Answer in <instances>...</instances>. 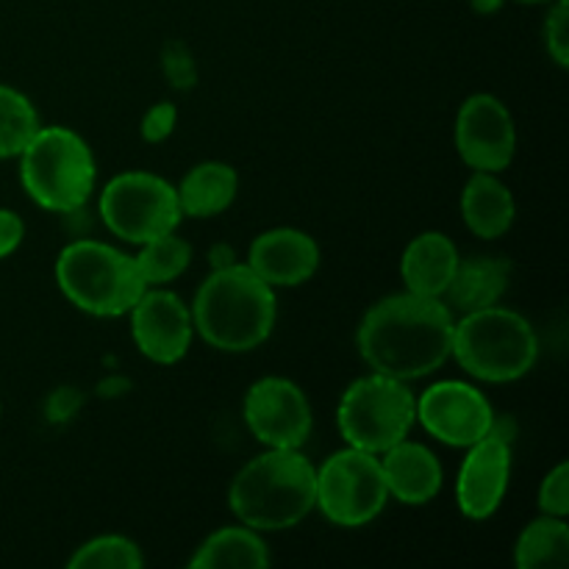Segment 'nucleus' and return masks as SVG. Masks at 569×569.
Here are the masks:
<instances>
[{
	"label": "nucleus",
	"instance_id": "obj_34",
	"mask_svg": "<svg viewBox=\"0 0 569 569\" xmlns=\"http://www.w3.org/2000/svg\"><path fill=\"white\" fill-rule=\"evenodd\" d=\"M503 3H506V0H470L472 11H476V14H483V17L500 11V9H503Z\"/></svg>",
	"mask_w": 569,
	"mask_h": 569
},
{
	"label": "nucleus",
	"instance_id": "obj_29",
	"mask_svg": "<svg viewBox=\"0 0 569 569\" xmlns=\"http://www.w3.org/2000/svg\"><path fill=\"white\" fill-rule=\"evenodd\" d=\"M178 126V109L170 100H159V103L150 106L142 114V122H139V137L148 144H161L176 133Z\"/></svg>",
	"mask_w": 569,
	"mask_h": 569
},
{
	"label": "nucleus",
	"instance_id": "obj_6",
	"mask_svg": "<svg viewBox=\"0 0 569 569\" xmlns=\"http://www.w3.org/2000/svg\"><path fill=\"white\" fill-rule=\"evenodd\" d=\"M56 287L67 303L100 320L126 317L144 292L133 256L100 239H72L56 256Z\"/></svg>",
	"mask_w": 569,
	"mask_h": 569
},
{
	"label": "nucleus",
	"instance_id": "obj_11",
	"mask_svg": "<svg viewBox=\"0 0 569 569\" xmlns=\"http://www.w3.org/2000/svg\"><path fill=\"white\" fill-rule=\"evenodd\" d=\"M417 426L437 442L465 450L495 431L498 415L476 383L448 378L417 395Z\"/></svg>",
	"mask_w": 569,
	"mask_h": 569
},
{
	"label": "nucleus",
	"instance_id": "obj_27",
	"mask_svg": "<svg viewBox=\"0 0 569 569\" xmlns=\"http://www.w3.org/2000/svg\"><path fill=\"white\" fill-rule=\"evenodd\" d=\"M545 50L559 70L569 67V0H556L545 20Z\"/></svg>",
	"mask_w": 569,
	"mask_h": 569
},
{
	"label": "nucleus",
	"instance_id": "obj_24",
	"mask_svg": "<svg viewBox=\"0 0 569 569\" xmlns=\"http://www.w3.org/2000/svg\"><path fill=\"white\" fill-rule=\"evenodd\" d=\"M39 111L20 89L0 83V161L17 159L39 131Z\"/></svg>",
	"mask_w": 569,
	"mask_h": 569
},
{
	"label": "nucleus",
	"instance_id": "obj_31",
	"mask_svg": "<svg viewBox=\"0 0 569 569\" xmlns=\"http://www.w3.org/2000/svg\"><path fill=\"white\" fill-rule=\"evenodd\" d=\"M22 239H26V222H22V217L11 209H0V261L17 253Z\"/></svg>",
	"mask_w": 569,
	"mask_h": 569
},
{
	"label": "nucleus",
	"instance_id": "obj_17",
	"mask_svg": "<svg viewBox=\"0 0 569 569\" xmlns=\"http://www.w3.org/2000/svg\"><path fill=\"white\" fill-rule=\"evenodd\" d=\"M461 220L483 242L506 237L517 220V200L500 172H472L461 189Z\"/></svg>",
	"mask_w": 569,
	"mask_h": 569
},
{
	"label": "nucleus",
	"instance_id": "obj_5",
	"mask_svg": "<svg viewBox=\"0 0 569 569\" xmlns=\"http://www.w3.org/2000/svg\"><path fill=\"white\" fill-rule=\"evenodd\" d=\"M450 359L481 383H515L537 367L539 337L531 320L506 306L456 317Z\"/></svg>",
	"mask_w": 569,
	"mask_h": 569
},
{
	"label": "nucleus",
	"instance_id": "obj_20",
	"mask_svg": "<svg viewBox=\"0 0 569 569\" xmlns=\"http://www.w3.org/2000/svg\"><path fill=\"white\" fill-rule=\"evenodd\" d=\"M509 261L495 259V256H470V259H459V267H456L442 300L453 315H470V311L498 306L509 292Z\"/></svg>",
	"mask_w": 569,
	"mask_h": 569
},
{
	"label": "nucleus",
	"instance_id": "obj_33",
	"mask_svg": "<svg viewBox=\"0 0 569 569\" xmlns=\"http://www.w3.org/2000/svg\"><path fill=\"white\" fill-rule=\"evenodd\" d=\"M100 395H109V398H114V395H122L128 389V381H122V378L111 376L106 378V381H100Z\"/></svg>",
	"mask_w": 569,
	"mask_h": 569
},
{
	"label": "nucleus",
	"instance_id": "obj_23",
	"mask_svg": "<svg viewBox=\"0 0 569 569\" xmlns=\"http://www.w3.org/2000/svg\"><path fill=\"white\" fill-rule=\"evenodd\" d=\"M192 256V244L183 237H178V231H170L139 244L133 261H137V270L142 276L144 287H170L172 281H178L189 270Z\"/></svg>",
	"mask_w": 569,
	"mask_h": 569
},
{
	"label": "nucleus",
	"instance_id": "obj_7",
	"mask_svg": "<svg viewBox=\"0 0 569 569\" xmlns=\"http://www.w3.org/2000/svg\"><path fill=\"white\" fill-rule=\"evenodd\" d=\"M417 426V395L398 378L367 372L342 392L337 406L339 437L350 448L381 456Z\"/></svg>",
	"mask_w": 569,
	"mask_h": 569
},
{
	"label": "nucleus",
	"instance_id": "obj_35",
	"mask_svg": "<svg viewBox=\"0 0 569 569\" xmlns=\"http://www.w3.org/2000/svg\"><path fill=\"white\" fill-rule=\"evenodd\" d=\"M517 3H531V6H537V3H550V0H517Z\"/></svg>",
	"mask_w": 569,
	"mask_h": 569
},
{
	"label": "nucleus",
	"instance_id": "obj_30",
	"mask_svg": "<svg viewBox=\"0 0 569 569\" xmlns=\"http://www.w3.org/2000/svg\"><path fill=\"white\" fill-rule=\"evenodd\" d=\"M81 406L83 395L76 387H59L44 400V415H48V422H53V426H64V422L76 420Z\"/></svg>",
	"mask_w": 569,
	"mask_h": 569
},
{
	"label": "nucleus",
	"instance_id": "obj_8",
	"mask_svg": "<svg viewBox=\"0 0 569 569\" xmlns=\"http://www.w3.org/2000/svg\"><path fill=\"white\" fill-rule=\"evenodd\" d=\"M98 214L111 237L137 248L161 233L178 231L183 220L176 183L148 170L111 176L98 194Z\"/></svg>",
	"mask_w": 569,
	"mask_h": 569
},
{
	"label": "nucleus",
	"instance_id": "obj_22",
	"mask_svg": "<svg viewBox=\"0 0 569 569\" xmlns=\"http://www.w3.org/2000/svg\"><path fill=\"white\" fill-rule=\"evenodd\" d=\"M569 561L567 517L539 515L528 522L515 542L517 569H556Z\"/></svg>",
	"mask_w": 569,
	"mask_h": 569
},
{
	"label": "nucleus",
	"instance_id": "obj_3",
	"mask_svg": "<svg viewBox=\"0 0 569 569\" xmlns=\"http://www.w3.org/2000/svg\"><path fill=\"white\" fill-rule=\"evenodd\" d=\"M317 467L300 448H264L228 487L237 522L259 533L289 531L315 511Z\"/></svg>",
	"mask_w": 569,
	"mask_h": 569
},
{
	"label": "nucleus",
	"instance_id": "obj_12",
	"mask_svg": "<svg viewBox=\"0 0 569 569\" xmlns=\"http://www.w3.org/2000/svg\"><path fill=\"white\" fill-rule=\"evenodd\" d=\"M453 144L472 172H503L517 156V126L509 106L492 92H472L459 106Z\"/></svg>",
	"mask_w": 569,
	"mask_h": 569
},
{
	"label": "nucleus",
	"instance_id": "obj_10",
	"mask_svg": "<svg viewBox=\"0 0 569 569\" xmlns=\"http://www.w3.org/2000/svg\"><path fill=\"white\" fill-rule=\"evenodd\" d=\"M242 417L264 448H303L315 431L309 395L292 378L264 376L244 392Z\"/></svg>",
	"mask_w": 569,
	"mask_h": 569
},
{
	"label": "nucleus",
	"instance_id": "obj_18",
	"mask_svg": "<svg viewBox=\"0 0 569 569\" xmlns=\"http://www.w3.org/2000/svg\"><path fill=\"white\" fill-rule=\"evenodd\" d=\"M459 248L442 231H422L406 244L400 256V281L406 292L422 298H442L450 287L456 267H459Z\"/></svg>",
	"mask_w": 569,
	"mask_h": 569
},
{
	"label": "nucleus",
	"instance_id": "obj_26",
	"mask_svg": "<svg viewBox=\"0 0 569 569\" xmlns=\"http://www.w3.org/2000/svg\"><path fill=\"white\" fill-rule=\"evenodd\" d=\"M539 515L567 517L569 515V465L559 461L548 476L542 478L537 489Z\"/></svg>",
	"mask_w": 569,
	"mask_h": 569
},
{
	"label": "nucleus",
	"instance_id": "obj_13",
	"mask_svg": "<svg viewBox=\"0 0 569 569\" xmlns=\"http://www.w3.org/2000/svg\"><path fill=\"white\" fill-rule=\"evenodd\" d=\"M128 320H131L133 345L148 361L172 367L187 359L194 339L192 309L172 289H144L128 311Z\"/></svg>",
	"mask_w": 569,
	"mask_h": 569
},
{
	"label": "nucleus",
	"instance_id": "obj_4",
	"mask_svg": "<svg viewBox=\"0 0 569 569\" xmlns=\"http://www.w3.org/2000/svg\"><path fill=\"white\" fill-rule=\"evenodd\" d=\"M20 183L28 198L50 214H78L98 187V161L78 131L39 126L20 156Z\"/></svg>",
	"mask_w": 569,
	"mask_h": 569
},
{
	"label": "nucleus",
	"instance_id": "obj_28",
	"mask_svg": "<svg viewBox=\"0 0 569 569\" xmlns=\"http://www.w3.org/2000/svg\"><path fill=\"white\" fill-rule=\"evenodd\" d=\"M161 72L178 92H189L198 83V64H194L192 50L183 42H170L161 53Z\"/></svg>",
	"mask_w": 569,
	"mask_h": 569
},
{
	"label": "nucleus",
	"instance_id": "obj_32",
	"mask_svg": "<svg viewBox=\"0 0 569 569\" xmlns=\"http://www.w3.org/2000/svg\"><path fill=\"white\" fill-rule=\"evenodd\" d=\"M237 264V250L231 244L220 242L209 250V267L211 270H222V267H231Z\"/></svg>",
	"mask_w": 569,
	"mask_h": 569
},
{
	"label": "nucleus",
	"instance_id": "obj_14",
	"mask_svg": "<svg viewBox=\"0 0 569 569\" xmlns=\"http://www.w3.org/2000/svg\"><path fill=\"white\" fill-rule=\"evenodd\" d=\"M511 465V437H503L500 422L492 433L465 448L456 478V503L467 520L483 522L498 515L509 495Z\"/></svg>",
	"mask_w": 569,
	"mask_h": 569
},
{
	"label": "nucleus",
	"instance_id": "obj_19",
	"mask_svg": "<svg viewBox=\"0 0 569 569\" xmlns=\"http://www.w3.org/2000/svg\"><path fill=\"white\" fill-rule=\"evenodd\" d=\"M178 206L183 217L192 220H211L220 217L237 203L239 194V172L228 161H198L183 172L181 181L176 183Z\"/></svg>",
	"mask_w": 569,
	"mask_h": 569
},
{
	"label": "nucleus",
	"instance_id": "obj_1",
	"mask_svg": "<svg viewBox=\"0 0 569 569\" xmlns=\"http://www.w3.org/2000/svg\"><path fill=\"white\" fill-rule=\"evenodd\" d=\"M456 315L442 298L415 292L387 295L361 317L356 348L372 372L420 381L450 361Z\"/></svg>",
	"mask_w": 569,
	"mask_h": 569
},
{
	"label": "nucleus",
	"instance_id": "obj_2",
	"mask_svg": "<svg viewBox=\"0 0 569 569\" xmlns=\"http://www.w3.org/2000/svg\"><path fill=\"white\" fill-rule=\"evenodd\" d=\"M194 337L220 353L259 350L278 322V295L244 261L211 270L192 300Z\"/></svg>",
	"mask_w": 569,
	"mask_h": 569
},
{
	"label": "nucleus",
	"instance_id": "obj_9",
	"mask_svg": "<svg viewBox=\"0 0 569 569\" xmlns=\"http://www.w3.org/2000/svg\"><path fill=\"white\" fill-rule=\"evenodd\" d=\"M387 503V481L376 453L345 445L317 467L315 511L331 526L365 528L383 515Z\"/></svg>",
	"mask_w": 569,
	"mask_h": 569
},
{
	"label": "nucleus",
	"instance_id": "obj_25",
	"mask_svg": "<svg viewBox=\"0 0 569 569\" xmlns=\"http://www.w3.org/2000/svg\"><path fill=\"white\" fill-rule=\"evenodd\" d=\"M144 565L142 548L122 533L92 537L72 550L70 569H139Z\"/></svg>",
	"mask_w": 569,
	"mask_h": 569
},
{
	"label": "nucleus",
	"instance_id": "obj_16",
	"mask_svg": "<svg viewBox=\"0 0 569 569\" xmlns=\"http://www.w3.org/2000/svg\"><path fill=\"white\" fill-rule=\"evenodd\" d=\"M378 459H381L389 500H398L400 506H428L442 492V461L428 445L406 437L383 450Z\"/></svg>",
	"mask_w": 569,
	"mask_h": 569
},
{
	"label": "nucleus",
	"instance_id": "obj_21",
	"mask_svg": "<svg viewBox=\"0 0 569 569\" xmlns=\"http://www.w3.org/2000/svg\"><path fill=\"white\" fill-rule=\"evenodd\" d=\"M272 565L264 533L248 526H226L209 533L189 559L192 569H267Z\"/></svg>",
	"mask_w": 569,
	"mask_h": 569
},
{
	"label": "nucleus",
	"instance_id": "obj_15",
	"mask_svg": "<svg viewBox=\"0 0 569 569\" xmlns=\"http://www.w3.org/2000/svg\"><path fill=\"white\" fill-rule=\"evenodd\" d=\"M322 250L311 233L292 226L267 228L250 242L244 264L272 289H295L317 276Z\"/></svg>",
	"mask_w": 569,
	"mask_h": 569
}]
</instances>
